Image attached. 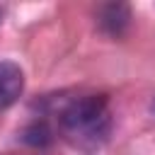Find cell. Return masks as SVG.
Instances as JSON below:
<instances>
[{
    "mask_svg": "<svg viewBox=\"0 0 155 155\" xmlns=\"http://www.w3.org/2000/svg\"><path fill=\"white\" fill-rule=\"evenodd\" d=\"M58 124H61L63 136L73 145H78L82 150L99 148L111 131V114H109L107 97L82 94V97L70 99L61 109Z\"/></svg>",
    "mask_w": 155,
    "mask_h": 155,
    "instance_id": "1",
    "label": "cell"
},
{
    "mask_svg": "<svg viewBox=\"0 0 155 155\" xmlns=\"http://www.w3.org/2000/svg\"><path fill=\"white\" fill-rule=\"evenodd\" d=\"M128 24H131V7L126 2H107L97 10V27L111 39H121Z\"/></svg>",
    "mask_w": 155,
    "mask_h": 155,
    "instance_id": "2",
    "label": "cell"
},
{
    "mask_svg": "<svg viewBox=\"0 0 155 155\" xmlns=\"http://www.w3.org/2000/svg\"><path fill=\"white\" fill-rule=\"evenodd\" d=\"M24 92V73L12 61H0V111L12 107Z\"/></svg>",
    "mask_w": 155,
    "mask_h": 155,
    "instance_id": "3",
    "label": "cell"
},
{
    "mask_svg": "<svg viewBox=\"0 0 155 155\" xmlns=\"http://www.w3.org/2000/svg\"><path fill=\"white\" fill-rule=\"evenodd\" d=\"M19 138H22V143H27L31 148H46L53 143V131L46 121H31L29 126L22 128Z\"/></svg>",
    "mask_w": 155,
    "mask_h": 155,
    "instance_id": "4",
    "label": "cell"
},
{
    "mask_svg": "<svg viewBox=\"0 0 155 155\" xmlns=\"http://www.w3.org/2000/svg\"><path fill=\"white\" fill-rule=\"evenodd\" d=\"M0 19H2V7H0Z\"/></svg>",
    "mask_w": 155,
    "mask_h": 155,
    "instance_id": "5",
    "label": "cell"
},
{
    "mask_svg": "<svg viewBox=\"0 0 155 155\" xmlns=\"http://www.w3.org/2000/svg\"><path fill=\"white\" fill-rule=\"evenodd\" d=\"M153 111H155V99H153Z\"/></svg>",
    "mask_w": 155,
    "mask_h": 155,
    "instance_id": "6",
    "label": "cell"
}]
</instances>
